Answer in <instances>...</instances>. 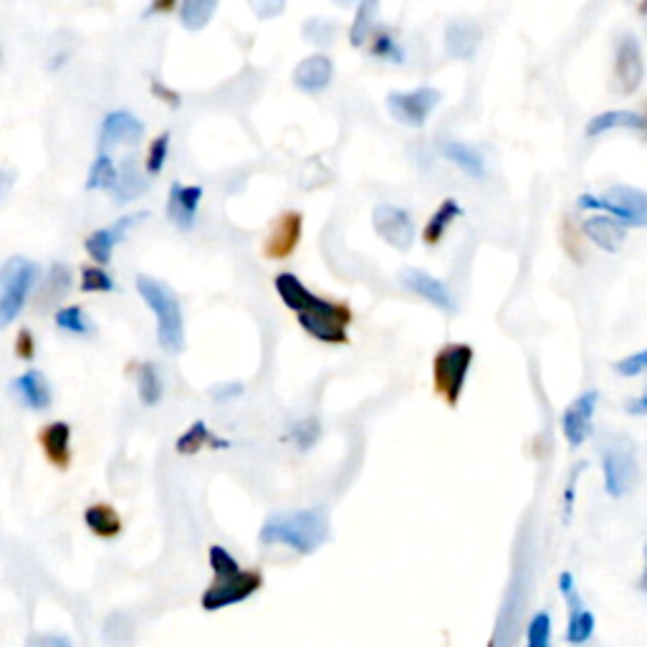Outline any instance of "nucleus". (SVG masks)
<instances>
[{"instance_id": "4", "label": "nucleus", "mask_w": 647, "mask_h": 647, "mask_svg": "<svg viewBox=\"0 0 647 647\" xmlns=\"http://www.w3.org/2000/svg\"><path fill=\"white\" fill-rule=\"evenodd\" d=\"M137 291L157 319V342L165 352L180 354L185 349V319H182V306L175 291L152 276H137Z\"/></svg>"}, {"instance_id": "14", "label": "nucleus", "mask_w": 647, "mask_h": 647, "mask_svg": "<svg viewBox=\"0 0 647 647\" xmlns=\"http://www.w3.org/2000/svg\"><path fill=\"white\" fill-rule=\"evenodd\" d=\"M142 134H145V124L132 112H124V109L109 112L99 129V152H107L114 145H134L142 140Z\"/></svg>"}, {"instance_id": "52", "label": "nucleus", "mask_w": 647, "mask_h": 647, "mask_svg": "<svg viewBox=\"0 0 647 647\" xmlns=\"http://www.w3.org/2000/svg\"><path fill=\"white\" fill-rule=\"evenodd\" d=\"M337 6H352V3H357V0H334Z\"/></svg>"}, {"instance_id": "32", "label": "nucleus", "mask_w": 647, "mask_h": 647, "mask_svg": "<svg viewBox=\"0 0 647 647\" xmlns=\"http://www.w3.org/2000/svg\"><path fill=\"white\" fill-rule=\"evenodd\" d=\"M114 180H117V165L107 152H99L86 177V190H112Z\"/></svg>"}, {"instance_id": "46", "label": "nucleus", "mask_w": 647, "mask_h": 647, "mask_svg": "<svg viewBox=\"0 0 647 647\" xmlns=\"http://www.w3.org/2000/svg\"><path fill=\"white\" fill-rule=\"evenodd\" d=\"M584 466H587V463H577V468L572 471V478H569L567 491H564V519L567 521H569V516H572L574 496H577V478H579V473L584 471Z\"/></svg>"}, {"instance_id": "48", "label": "nucleus", "mask_w": 647, "mask_h": 647, "mask_svg": "<svg viewBox=\"0 0 647 647\" xmlns=\"http://www.w3.org/2000/svg\"><path fill=\"white\" fill-rule=\"evenodd\" d=\"M213 400H236V397L243 395L241 382H228V385H218L210 390Z\"/></svg>"}, {"instance_id": "35", "label": "nucleus", "mask_w": 647, "mask_h": 647, "mask_svg": "<svg viewBox=\"0 0 647 647\" xmlns=\"http://www.w3.org/2000/svg\"><path fill=\"white\" fill-rule=\"evenodd\" d=\"M54 319H56V327L64 329V332L69 334H79V337H84V334L91 332V324L86 321V314L81 306H64V309L56 311Z\"/></svg>"}, {"instance_id": "42", "label": "nucleus", "mask_w": 647, "mask_h": 647, "mask_svg": "<svg viewBox=\"0 0 647 647\" xmlns=\"http://www.w3.org/2000/svg\"><path fill=\"white\" fill-rule=\"evenodd\" d=\"M647 367V352L645 349H640V352L630 354V357L620 359V362H615V372L620 377H637L642 375Z\"/></svg>"}, {"instance_id": "45", "label": "nucleus", "mask_w": 647, "mask_h": 647, "mask_svg": "<svg viewBox=\"0 0 647 647\" xmlns=\"http://www.w3.org/2000/svg\"><path fill=\"white\" fill-rule=\"evenodd\" d=\"M258 18H276L286 8V0H248Z\"/></svg>"}, {"instance_id": "39", "label": "nucleus", "mask_w": 647, "mask_h": 647, "mask_svg": "<svg viewBox=\"0 0 647 647\" xmlns=\"http://www.w3.org/2000/svg\"><path fill=\"white\" fill-rule=\"evenodd\" d=\"M526 647H551V615L549 612H536L529 622V635Z\"/></svg>"}, {"instance_id": "29", "label": "nucleus", "mask_w": 647, "mask_h": 647, "mask_svg": "<svg viewBox=\"0 0 647 647\" xmlns=\"http://www.w3.org/2000/svg\"><path fill=\"white\" fill-rule=\"evenodd\" d=\"M147 182L142 180V172L137 170L134 160H127L122 170H117V180H114V200L117 203H129V200L140 198L145 193Z\"/></svg>"}, {"instance_id": "1", "label": "nucleus", "mask_w": 647, "mask_h": 647, "mask_svg": "<svg viewBox=\"0 0 647 647\" xmlns=\"http://www.w3.org/2000/svg\"><path fill=\"white\" fill-rule=\"evenodd\" d=\"M273 286L279 291L281 301L289 306L299 319L301 329L316 342L324 344H347L349 334L347 327L352 321V314L344 304H334V301L319 299L311 294L294 273H279L273 279Z\"/></svg>"}, {"instance_id": "34", "label": "nucleus", "mask_w": 647, "mask_h": 647, "mask_svg": "<svg viewBox=\"0 0 647 647\" xmlns=\"http://www.w3.org/2000/svg\"><path fill=\"white\" fill-rule=\"evenodd\" d=\"M114 246H117V241H114L112 230L109 228L94 230V233L86 238V253H89V256L94 258L99 266H107V263L112 261Z\"/></svg>"}, {"instance_id": "22", "label": "nucleus", "mask_w": 647, "mask_h": 647, "mask_svg": "<svg viewBox=\"0 0 647 647\" xmlns=\"http://www.w3.org/2000/svg\"><path fill=\"white\" fill-rule=\"evenodd\" d=\"M564 599H567V605H569L567 642L574 647L587 645V642L592 640L597 620H594L592 610H587V607H584V602H582V597H579L577 589H574V592H569Z\"/></svg>"}, {"instance_id": "28", "label": "nucleus", "mask_w": 647, "mask_h": 647, "mask_svg": "<svg viewBox=\"0 0 647 647\" xmlns=\"http://www.w3.org/2000/svg\"><path fill=\"white\" fill-rule=\"evenodd\" d=\"M377 18H380V0H359L357 16H354L352 28H349V43L354 49H362L364 43L369 41L377 26Z\"/></svg>"}, {"instance_id": "26", "label": "nucleus", "mask_w": 647, "mask_h": 647, "mask_svg": "<svg viewBox=\"0 0 647 647\" xmlns=\"http://www.w3.org/2000/svg\"><path fill=\"white\" fill-rule=\"evenodd\" d=\"M228 445H230L228 440H220L218 435L210 433V428L203 423V420H195V423L190 425V428L185 430L180 438H177L175 450L180 455H195V453H200L203 448L220 450V448H228Z\"/></svg>"}, {"instance_id": "6", "label": "nucleus", "mask_w": 647, "mask_h": 647, "mask_svg": "<svg viewBox=\"0 0 647 647\" xmlns=\"http://www.w3.org/2000/svg\"><path fill=\"white\" fill-rule=\"evenodd\" d=\"M473 364V347L471 344H445L433 362V380L435 392L448 402L450 407H455L463 395L466 387L468 372Z\"/></svg>"}, {"instance_id": "33", "label": "nucleus", "mask_w": 647, "mask_h": 647, "mask_svg": "<svg viewBox=\"0 0 647 647\" xmlns=\"http://www.w3.org/2000/svg\"><path fill=\"white\" fill-rule=\"evenodd\" d=\"M71 289V271L64 266V263H56L49 273V281L43 286L41 291V304H54V301L64 299Z\"/></svg>"}, {"instance_id": "36", "label": "nucleus", "mask_w": 647, "mask_h": 647, "mask_svg": "<svg viewBox=\"0 0 647 647\" xmlns=\"http://www.w3.org/2000/svg\"><path fill=\"white\" fill-rule=\"evenodd\" d=\"M369 51H372V56H377V59L392 61V64H402V61H405V51H402V46L395 41V36H392L387 28L377 33Z\"/></svg>"}, {"instance_id": "51", "label": "nucleus", "mask_w": 647, "mask_h": 647, "mask_svg": "<svg viewBox=\"0 0 647 647\" xmlns=\"http://www.w3.org/2000/svg\"><path fill=\"white\" fill-rule=\"evenodd\" d=\"M13 188V175L8 170H0V200L6 198Z\"/></svg>"}, {"instance_id": "38", "label": "nucleus", "mask_w": 647, "mask_h": 647, "mask_svg": "<svg viewBox=\"0 0 647 647\" xmlns=\"http://www.w3.org/2000/svg\"><path fill=\"white\" fill-rule=\"evenodd\" d=\"M334 23L327 21V18H311V21L304 23V38L319 49H327L329 43L334 41Z\"/></svg>"}, {"instance_id": "12", "label": "nucleus", "mask_w": 647, "mask_h": 647, "mask_svg": "<svg viewBox=\"0 0 647 647\" xmlns=\"http://www.w3.org/2000/svg\"><path fill=\"white\" fill-rule=\"evenodd\" d=\"M599 402V392L597 390H587L572 402V405L564 410L562 415V430L564 438L572 448H582L587 443V438L592 435V420H594V410H597Z\"/></svg>"}, {"instance_id": "11", "label": "nucleus", "mask_w": 647, "mask_h": 647, "mask_svg": "<svg viewBox=\"0 0 647 647\" xmlns=\"http://www.w3.org/2000/svg\"><path fill=\"white\" fill-rule=\"evenodd\" d=\"M645 79V61H642V46L635 33H625L617 43L615 56V81L622 94H635Z\"/></svg>"}, {"instance_id": "5", "label": "nucleus", "mask_w": 647, "mask_h": 647, "mask_svg": "<svg viewBox=\"0 0 647 647\" xmlns=\"http://www.w3.org/2000/svg\"><path fill=\"white\" fill-rule=\"evenodd\" d=\"M38 276L41 271L36 263L26 258H11L0 268V332L21 314L33 286L38 284Z\"/></svg>"}, {"instance_id": "41", "label": "nucleus", "mask_w": 647, "mask_h": 647, "mask_svg": "<svg viewBox=\"0 0 647 647\" xmlns=\"http://www.w3.org/2000/svg\"><path fill=\"white\" fill-rule=\"evenodd\" d=\"M319 435H321L319 420H314V418L301 420V423H296L294 430H291V438L296 440V445H299L301 450H309L311 445L319 440Z\"/></svg>"}, {"instance_id": "44", "label": "nucleus", "mask_w": 647, "mask_h": 647, "mask_svg": "<svg viewBox=\"0 0 647 647\" xmlns=\"http://www.w3.org/2000/svg\"><path fill=\"white\" fill-rule=\"evenodd\" d=\"M16 354L23 362H31L36 357V337H33L31 329H21L16 334Z\"/></svg>"}, {"instance_id": "25", "label": "nucleus", "mask_w": 647, "mask_h": 647, "mask_svg": "<svg viewBox=\"0 0 647 647\" xmlns=\"http://www.w3.org/2000/svg\"><path fill=\"white\" fill-rule=\"evenodd\" d=\"M612 129H635V132H642V129H645V117H642L640 112H632V109L602 112L589 119L587 137H599V134L612 132Z\"/></svg>"}, {"instance_id": "9", "label": "nucleus", "mask_w": 647, "mask_h": 647, "mask_svg": "<svg viewBox=\"0 0 647 647\" xmlns=\"http://www.w3.org/2000/svg\"><path fill=\"white\" fill-rule=\"evenodd\" d=\"M440 102H443V94H440L438 89L423 86V89L415 91H392L390 97H387V109H390V114L397 122L420 129L425 127L430 112H433Z\"/></svg>"}, {"instance_id": "21", "label": "nucleus", "mask_w": 647, "mask_h": 647, "mask_svg": "<svg viewBox=\"0 0 647 647\" xmlns=\"http://www.w3.org/2000/svg\"><path fill=\"white\" fill-rule=\"evenodd\" d=\"M582 230H584V236H587L594 246H599L607 253L620 251L622 243H625L627 238L625 225L617 223V220L610 218V215H592V218L584 220Z\"/></svg>"}, {"instance_id": "40", "label": "nucleus", "mask_w": 647, "mask_h": 647, "mask_svg": "<svg viewBox=\"0 0 647 647\" xmlns=\"http://www.w3.org/2000/svg\"><path fill=\"white\" fill-rule=\"evenodd\" d=\"M167 155H170V132H162L160 137H155L150 145V152H147L145 160V170L147 175H157L165 167Z\"/></svg>"}, {"instance_id": "20", "label": "nucleus", "mask_w": 647, "mask_h": 647, "mask_svg": "<svg viewBox=\"0 0 647 647\" xmlns=\"http://www.w3.org/2000/svg\"><path fill=\"white\" fill-rule=\"evenodd\" d=\"M483 41V31L473 21H453L445 28V49L453 59L471 61L478 54Z\"/></svg>"}, {"instance_id": "15", "label": "nucleus", "mask_w": 647, "mask_h": 647, "mask_svg": "<svg viewBox=\"0 0 647 647\" xmlns=\"http://www.w3.org/2000/svg\"><path fill=\"white\" fill-rule=\"evenodd\" d=\"M400 281L412 291V294H418L420 299H425L428 304H433L435 309L440 311H455V299L450 294L448 286L443 284L440 279L430 276L428 271H420V268H405L400 273Z\"/></svg>"}, {"instance_id": "17", "label": "nucleus", "mask_w": 647, "mask_h": 647, "mask_svg": "<svg viewBox=\"0 0 647 647\" xmlns=\"http://www.w3.org/2000/svg\"><path fill=\"white\" fill-rule=\"evenodd\" d=\"M200 200H203V188H200V185L172 182L170 200H167V218H170L177 228H193L195 218H198Z\"/></svg>"}, {"instance_id": "23", "label": "nucleus", "mask_w": 647, "mask_h": 647, "mask_svg": "<svg viewBox=\"0 0 647 647\" xmlns=\"http://www.w3.org/2000/svg\"><path fill=\"white\" fill-rule=\"evenodd\" d=\"M438 150L445 160L453 162V165L458 167L460 172H466L468 177L481 180V177L486 175V162H483L481 152H478L473 145H466V142H458V140H445L440 142Z\"/></svg>"}, {"instance_id": "18", "label": "nucleus", "mask_w": 647, "mask_h": 647, "mask_svg": "<svg viewBox=\"0 0 647 647\" xmlns=\"http://www.w3.org/2000/svg\"><path fill=\"white\" fill-rule=\"evenodd\" d=\"M11 390L28 410H49L51 402H54V392H51L49 380H46V375L38 372V369H28L21 377H16V380L11 382Z\"/></svg>"}, {"instance_id": "50", "label": "nucleus", "mask_w": 647, "mask_h": 647, "mask_svg": "<svg viewBox=\"0 0 647 647\" xmlns=\"http://www.w3.org/2000/svg\"><path fill=\"white\" fill-rule=\"evenodd\" d=\"M172 6H175V0H152L145 16H155V13H167V11H172Z\"/></svg>"}, {"instance_id": "31", "label": "nucleus", "mask_w": 647, "mask_h": 647, "mask_svg": "<svg viewBox=\"0 0 647 647\" xmlns=\"http://www.w3.org/2000/svg\"><path fill=\"white\" fill-rule=\"evenodd\" d=\"M137 392H140L142 405L147 407H155L162 400L165 387H162V377L152 362L140 364V369H137Z\"/></svg>"}, {"instance_id": "49", "label": "nucleus", "mask_w": 647, "mask_h": 647, "mask_svg": "<svg viewBox=\"0 0 647 647\" xmlns=\"http://www.w3.org/2000/svg\"><path fill=\"white\" fill-rule=\"evenodd\" d=\"M625 410L630 412V415H635V418H642V415H647V397L645 395L635 397V400L627 402Z\"/></svg>"}, {"instance_id": "19", "label": "nucleus", "mask_w": 647, "mask_h": 647, "mask_svg": "<svg viewBox=\"0 0 647 647\" xmlns=\"http://www.w3.org/2000/svg\"><path fill=\"white\" fill-rule=\"evenodd\" d=\"M334 79V64L327 54H314L299 61L294 69V84L306 94H319Z\"/></svg>"}, {"instance_id": "10", "label": "nucleus", "mask_w": 647, "mask_h": 647, "mask_svg": "<svg viewBox=\"0 0 647 647\" xmlns=\"http://www.w3.org/2000/svg\"><path fill=\"white\" fill-rule=\"evenodd\" d=\"M372 225H375L377 236L400 253L410 251L412 243H415V233H418L412 215L397 205H377L375 213H372Z\"/></svg>"}, {"instance_id": "3", "label": "nucleus", "mask_w": 647, "mask_h": 647, "mask_svg": "<svg viewBox=\"0 0 647 647\" xmlns=\"http://www.w3.org/2000/svg\"><path fill=\"white\" fill-rule=\"evenodd\" d=\"M208 562L215 579L200 597L205 612H218L225 607L241 605L263 587V577L256 569H241L238 559L225 546L213 544L208 549Z\"/></svg>"}, {"instance_id": "37", "label": "nucleus", "mask_w": 647, "mask_h": 647, "mask_svg": "<svg viewBox=\"0 0 647 647\" xmlns=\"http://www.w3.org/2000/svg\"><path fill=\"white\" fill-rule=\"evenodd\" d=\"M81 291L84 294H107V291H114V281L104 268L86 266L81 268Z\"/></svg>"}, {"instance_id": "16", "label": "nucleus", "mask_w": 647, "mask_h": 647, "mask_svg": "<svg viewBox=\"0 0 647 647\" xmlns=\"http://www.w3.org/2000/svg\"><path fill=\"white\" fill-rule=\"evenodd\" d=\"M38 445L56 471H69L71 466V425L66 420H54L38 430Z\"/></svg>"}, {"instance_id": "27", "label": "nucleus", "mask_w": 647, "mask_h": 647, "mask_svg": "<svg viewBox=\"0 0 647 647\" xmlns=\"http://www.w3.org/2000/svg\"><path fill=\"white\" fill-rule=\"evenodd\" d=\"M460 215H463V208L458 205V200H453V198L443 200V203L438 205V210L430 215L428 225H425V230H423L425 246H438V243L445 238V233L450 230V225H453Z\"/></svg>"}, {"instance_id": "13", "label": "nucleus", "mask_w": 647, "mask_h": 647, "mask_svg": "<svg viewBox=\"0 0 647 647\" xmlns=\"http://www.w3.org/2000/svg\"><path fill=\"white\" fill-rule=\"evenodd\" d=\"M301 228H304V218H301V213H296V210L279 215V218L273 220L263 253H266L268 258H273V261L289 258L291 253L296 251V246H299Z\"/></svg>"}, {"instance_id": "8", "label": "nucleus", "mask_w": 647, "mask_h": 647, "mask_svg": "<svg viewBox=\"0 0 647 647\" xmlns=\"http://www.w3.org/2000/svg\"><path fill=\"white\" fill-rule=\"evenodd\" d=\"M602 473H605V491L612 498H622L635 491L640 481L635 448L630 443L607 445L602 450Z\"/></svg>"}, {"instance_id": "43", "label": "nucleus", "mask_w": 647, "mask_h": 647, "mask_svg": "<svg viewBox=\"0 0 647 647\" xmlns=\"http://www.w3.org/2000/svg\"><path fill=\"white\" fill-rule=\"evenodd\" d=\"M26 647H74V642L56 632H33L26 640Z\"/></svg>"}, {"instance_id": "7", "label": "nucleus", "mask_w": 647, "mask_h": 647, "mask_svg": "<svg viewBox=\"0 0 647 647\" xmlns=\"http://www.w3.org/2000/svg\"><path fill=\"white\" fill-rule=\"evenodd\" d=\"M577 205L582 210H605L610 218L617 223L632 225V228H642L647 225V198L642 190L627 188V185H617V188L607 190L605 198H597L592 193L579 195Z\"/></svg>"}, {"instance_id": "24", "label": "nucleus", "mask_w": 647, "mask_h": 647, "mask_svg": "<svg viewBox=\"0 0 647 647\" xmlns=\"http://www.w3.org/2000/svg\"><path fill=\"white\" fill-rule=\"evenodd\" d=\"M84 524L99 539H117L122 534L124 524L122 516L117 514V508L109 503H91L84 511Z\"/></svg>"}, {"instance_id": "2", "label": "nucleus", "mask_w": 647, "mask_h": 647, "mask_svg": "<svg viewBox=\"0 0 647 647\" xmlns=\"http://www.w3.org/2000/svg\"><path fill=\"white\" fill-rule=\"evenodd\" d=\"M329 539V514L324 506L296 508L273 514L263 521L258 531V541L266 546L284 544L296 554H314Z\"/></svg>"}, {"instance_id": "30", "label": "nucleus", "mask_w": 647, "mask_h": 647, "mask_svg": "<svg viewBox=\"0 0 647 647\" xmlns=\"http://www.w3.org/2000/svg\"><path fill=\"white\" fill-rule=\"evenodd\" d=\"M218 11V0H182L180 21L188 31H203Z\"/></svg>"}, {"instance_id": "47", "label": "nucleus", "mask_w": 647, "mask_h": 647, "mask_svg": "<svg viewBox=\"0 0 647 647\" xmlns=\"http://www.w3.org/2000/svg\"><path fill=\"white\" fill-rule=\"evenodd\" d=\"M152 94H155L157 99H162V102H165L167 107H172V109H177V107H180V104H182L180 94H177V91H172L170 86L162 84L160 79L152 81Z\"/></svg>"}]
</instances>
